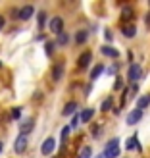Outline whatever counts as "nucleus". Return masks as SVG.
I'll use <instances>...</instances> for the list:
<instances>
[{
	"instance_id": "obj_1",
	"label": "nucleus",
	"mask_w": 150,
	"mask_h": 158,
	"mask_svg": "<svg viewBox=\"0 0 150 158\" xmlns=\"http://www.w3.org/2000/svg\"><path fill=\"white\" fill-rule=\"evenodd\" d=\"M104 158H117L120 156V139L114 137V139H110L106 147H104Z\"/></svg>"
},
{
	"instance_id": "obj_2",
	"label": "nucleus",
	"mask_w": 150,
	"mask_h": 158,
	"mask_svg": "<svg viewBox=\"0 0 150 158\" xmlns=\"http://www.w3.org/2000/svg\"><path fill=\"white\" fill-rule=\"evenodd\" d=\"M33 129H35V120H33V118H25V120L19 123V135H25L27 137Z\"/></svg>"
},
{
	"instance_id": "obj_3",
	"label": "nucleus",
	"mask_w": 150,
	"mask_h": 158,
	"mask_svg": "<svg viewBox=\"0 0 150 158\" xmlns=\"http://www.w3.org/2000/svg\"><path fill=\"white\" fill-rule=\"evenodd\" d=\"M140 75H143V68H140L139 64H131L129 66V72H127V79L135 83V81L140 79Z\"/></svg>"
},
{
	"instance_id": "obj_4",
	"label": "nucleus",
	"mask_w": 150,
	"mask_h": 158,
	"mask_svg": "<svg viewBox=\"0 0 150 158\" xmlns=\"http://www.w3.org/2000/svg\"><path fill=\"white\" fill-rule=\"evenodd\" d=\"M54 148H56V139H54V137H48V139H44V143H43V147H41V152H43L44 156H50V154L54 152Z\"/></svg>"
},
{
	"instance_id": "obj_5",
	"label": "nucleus",
	"mask_w": 150,
	"mask_h": 158,
	"mask_svg": "<svg viewBox=\"0 0 150 158\" xmlns=\"http://www.w3.org/2000/svg\"><path fill=\"white\" fill-rule=\"evenodd\" d=\"M25 148H27V137L25 135H18V139H15V143H14V152L15 154H23Z\"/></svg>"
},
{
	"instance_id": "obj_6",
	"label": "nucleus",
	"mask_w": 150,
	"mask_h": 158,
	"mask_svg": "<svg viewBox=\"0 0 150 158\" xmlns=\"http://www.w3.org/2000/svg\"><path fill=\"white\" fill-rule=\"evenodd\" d=\"M48 27H50V31L52 33H56V35H60V33H64V21H62V18H52L50 19V23H48Z\"/></svg>"
},
{
	"instance_id": "obj_7",
	"label": "nucleus",
	"mask_w": 150,
	"mask_h": 158,
	"mask_svg": "<svg viewBox=\"0 0 150 158\" xmlns=\"http://www.w3.org/2000/svg\"><path fill=\"white\" fill-rule=\"evenodd\" d=\"M140 120H143V110H139V108L131 110V112L127 114V125H135V123H139Z\"/></svg>"
},
{
	"instance_id": "obj_8",
	"label": "nucleus",
	"mask_w": 150,
	"mask_h": 158,
	"mask_svg": "<svg viewBox=\"0 0 150 158\" xmlns=\"http://www.w3.org/2000/svg\"><path fill=\"white\" fill-rule=\"evenodd\" d=\"M91 60H92V52H91V50H85V52L81 54V56H79V60H77V66L81 68V69H85V68H89Z\"/></svg>"
},
{
	"instance_id": "obj_9",
	"label": "nucleus",
	"mask_w": 150,
	"mask_h": 158,
	"mask_svg": "<svg viewBox=\"0 0 150 158\" xmlns=\"http://www.w3.org/2000/svg\"><path fill=\"white\" fill-rule=\"evenodd\" d=\"M100 52L104 54V56H108V58H120V50H116L114 46H110V44H102Z\"/></svg>"
},
{
	"instance_id": "obj_10",
	"label": "nucleus",
	"mask_w": 150,
	"mask_h": 158,
	"mask_svg": "<svg viewBox=\"0 0 150 158\" xmlns=\"http://www.w3.org/2000/svg\"><path fill=\"white\" fill-rule=\"evenodd\" d=\"M121 35H123L125 39H133V37H137V25H135V23L123 25V29H121Z\"/></svg>"
},
{
	"instance_id": "obj_11",
	"label": "nucleus",
	"mask_w": 150,
	"mask_h": 158,
	"mask_svg": "<svg viewBox=\"0 0 150 158\" xmlns=\"http://www.w3.org/2000/svg\"><path fill=\"white\" fill-rule=\"evenodd\" d=\"M35 14V8L31 6V4H27V6H23L21 10H19V19H23V21H27L31 15Z\"/></svg>"
},
{
	"instance_id": "obj_12",
	"label": "nucleus",
	"mask_w": 150,
	"mask_h": 158,
	"mask_svg": "<svg viewBox=\"0 0 150 158\" xmlns=\"http://www.w3.org/2000/svg\"><path fill=\"white\" fill-rule=\"evenodd\" d=\"M62 77H64V64H56L52 68V79L54 81H60Z\"/></svg>"
},
{
	"instance_id": "obj_13",
	"label": "nucleus",
	"mask_w": 150,
	"mask_h": 158,
	"mask_svg": "<svg viewBox=\"0 0 150 158\" xmlns=\"http://www.w3.org/2000/svg\"><path fill=\"white\" fill-rule=\"evenodd\" d=\"M79 116H81V123H89L92 120V116H94V108H85Z\"/></svg>"
},
{
	"instance_id": "obj_14",
	"label": "nucleus",
	"mask_w": 150,
	"mask_h": 158,
	"mask_svg": "<svg viewBox=\"0 0 150 158\" xmlns=\"http://www.w3.org/2000/svg\"><path fill=\"white\" fill-rule=\"evenodd\" d=\"M125 148H127V151H133V148H139V151H140V145H139L137 133H135V135H131V137L127 139V143H125Z\"/></svg>"
},
{
	"instance_id": "obj_15",
	"label": "nucleus",
	"mask_w": 150,
	"mask_h": 158,
	"mask_svg": "<svg viewBox=\"0 0 150 158\" xmlns=\"http://www.w3.org/2000/svg\"><path fill=\"white\" fill-rule=\"evenodd\" d=\"M87 39H89V31H87V29H81V31H77V33H75V43L77 44L87 43Z\"/></svg>"
},
{
	"instance_id": "obj_16",
	"label": "nucleus",
	"mask_w": 150,
	"mask_h": 158,
	"mask_svg": "<svg viewBox=\"0 0 150 158\" xmlns=\"http://www.w3.org/2000/svg\"><path fill=\"white\" fill-rule=\"evenodd\" d=\"M148 104H150V94L139 97V100H137V108L139 110H143V112H144V108H148Z\"/></svg>"
},
{
	"instance_id": "obj_17",
	"label": "nucleus",
	"mask_w": 150,
	"mask_h": 158,
	"mask_svg": "<svg viewBox=\"0 0 150 158\" xmlns=\"http://www.w3.org/2000/svg\"><path fill=\"white\" fill-rule=\"evenodd\" d=\"M112 108H114V98L106 97L104 100H102V104H100V110H102V112H110Z\"/></svg>"
},
{
	"instance_id": "obj_18",
	"label": "nucleus",
	"mask_w": 150,
	"mask_h": 158,
	"mask_svg": "<svg viewBox=\"0 0 150 158\" xmlns=\"http://www.w3.org/2000/svg\"><path fill=\"white\" fill-rule=\"evenodd\" d=\"M102 72H104V64H96L92 68V72H91V81H96Z\"/></svg>"
},
{
	"instance_id": "obj_19",
	"label": "nucleus",
	"mask_w": 150,
	"mask_h": 158,
	"mask_svg": "<svg viewBox=\"0 0 150 158\" xmlns=\"http://www.w3.org/2000/svg\"><path fill=\"white\" fill-rule=\"evenodd\" d=\"M75 110H77V102H67V104L64 106V110H62V114L64 116H71V114H75Z\"/></svg>"
},
{
	"instance_id": "obj_20",
	"label": "nucleus",
	"mask_w": 150,
	"mask_h": 158,
	"mask_svg": "<svg viewBox=\"0 0 150 158\" xmlns=\"http://www.w3.org/2000/svg\"><path fill=\"white\" fill-rule=\"evenodd\" d=\"M67 43H69V33H67V31H64V33L58 35L56 44H58V46H67Z\"/></svg>"
},
{
	"instance_id": "obj_21",
	"label": "nucleus",
	"mask_w": 150,
	"mask_h": 158,
	"mask_svg": "<svg viewBox=\"0 0 150 158\" xmlns=\"http://www.w3.org/2000/svg\"><path fill=\"white\" fill-rule=\"evenodd\" d=\"M133 14H135V12H133V8H131V6H125L123 10H121V19H123V21L133 19Z\"/></svg>"
},
{
	"instance_id": "obj_22",
	"label": "nucleus",
	"mask_w": 150,
	"mask_h": 158,
	"mask_svg": "<svg viewBox=\"0 0 150 158\" xmlns=\"http://www.w3.org/2000/svg\"><path fill=\"white\" fill-rule=\"evenodd\" d=\"M92 156V148L91 147H83L81 151H79V156L77 158H91Z\"/></svg>"
},
{
	"instance_id": "obj_23",
	"label": "nucleus",
	"mask_w": 150,
	"mask_h": 158,
	"mask_svg": "<svg viewBox=\"0 0 150 158\" xmlns=\"http://www.w3.org/2000/svg\"><path fill=\"white\" fill-rule=\"evenodd\" d=\"M54 46H56V43H52V41H46V43H44V52H46V56H52V54H54Z\"/></svg>"
},
{
	"instance_id": "obj_24",
	"label": "nucleus",
	"mask_w": 150,
	"mask_h": 158,
	"mask_svg": "<svg viewBox=\"0 0 150 158\" xmlns=\"http://www.w3.org/2000/svg\"><path fill=\"white\" fill-rule=\"evenodd\" d=\"M69 125H66V127H62V145L66 147V141H67V137H69Z\"/></svg>"
},
{
	"instance_id": "obj_25",
	"label": "nucleus",
	"mask_w": 150,
	"mask_h": 158,
	"mask_svg": "<svg viewBox=\"0 0 150 158\" xmlns=\"http://www.w3.org/2000/svg\"><path fill=\"white\" fill-rule=\"evenodd\" d=\"M44 23H46V12H39V27H44Z\"/></svg>"
},
{
	"instance_id": "obj_26",
	"label": "nucleus",
	"mask_w": 150,
	"mask_h": 158,
	"mask_svg": "<svg viewBox=\"0 0 150 158\" xmlns=\"http://www.w3.org/2000/svg\"><path fill=\"white\" fill-rule=\"evenodd\" d=\"M21 118V108H12V120H19Z\"/></svg>"
},
{
	"instance_id": "obj_27",
	"label": "nucleus",
	"mask_w": 150,
	"mask_h": 158,
	"mask_svg": "<svg viewBox=\"0 0 150 158\" xmlns=\"http://www.w3.org/2000/svg\"><path fill=\"white\" fill-rule=\"evenodd\" d=\"M121 87H123V79H121L120 75H117V79H116V85H114V91H120Z\"/></svg>"
},
{
	"instance_id": "obj_28",
	"label": "nucleus",
	"mask_w": 150,
	"mask_h": 158,
	"mask_svg": "<svg viewBox=\"0 0 150 158\" xmlns=\"http://www.w3.org/2000/svg\"><path fill=\"white\" fill-rule=\"evenodd\" d=\"M79 120H81V116L75 114V116H73V120H71V123H69V127H77V125H79Z\"/></svg>"
},
{
	"instance_id": "obj_29",
	"label": "nucleus",
	"mask_w": 150,
	"mask_h": 158,
	"mask_svg": "<svg viewBox=\"0 0 150 158\" xmlns=\"http://www.w3.org/2000/svg\"><path fill=\"white\" fill-rule=\"evenodd\" d=\"M104 37H106V41H112V39H114V35H112V31H110V29L104 31Z\"/></svg>"
},
{
	"instance_id": "obj_30",
	"label": "nucleus",
	"mask_w": 150,
	"mask_h": 158,
	"mask_svg": "<svg viewBox=\"0 0 150 158\" xmlns=\"http://www.w3.org/2000/svg\"><path fill=\"white\" fill-rule=\"evenodd\" d=\"M91 131H92V135L96 137L98 133H100V125H92V129H91Z\"/></svg>"
},
{
	"instance_id": "obj_31",
	"label": "nucleus",
	"mask_w": 150,
	"mask_h": 158,
	"mask_svg": "<svg viewBox=\"0 0 150 158\" xmlns=\"http://www.w3.org/2000/svg\"><path fill=\"white\" fill-rule=\"evenodd\" d=\"M4 25H6V19H4V15H0V31L4 29Z\"/></svg>"
},
{
	"instance_id": "obj_32",
	"label": "nucleus",
	"mask_w": 150,
	"mask_h": 158,
	"mask_svg": "<svg viewBox=\"0 0 150 158\" xmlns=\"http://www.w3.org/2000/svg\"><path fill=\"white\" fill-rule=\"evenodd\" d=\"M116 72H117V66H112V68H110V69H108V73H110V75H114Z\"/></svg>"
},
{
	"instance_id": "obj_33",
	"label": "nucleus",
	"mask_w": 150,
	"mask_h": 158,
	"mask_svg": "<svg viewBox=\"0 0 150 158\" xmlns=\"http://www.w3.org/2000/svg\"><path fill=\"white\" fill-rule=\"evenodd\" d=\"M144 23H146V25H148V27H150V12H148V14H146V18H144Z\"/></svg>"
},
{
	"instance_id": "obj_34",
	"label": "nucleus",
	"mask_w": 150,
	"mask_h": 158,
	"mask_svg": "<svg viewBox=\"0 0 150 158\" xmlns=\"http://www.w3.org/2000/svg\"><path fill=\"white\" fill-rule=\"evenodd\" d=\"M2 148H4V143H2V141H0V152H2Z\"/></svg>"
},
{
	"instance_id": "obj_35",
	"label": "nucleus",
	"mask_w": 150,
	"mask_h": 158,
	"mask_svg": "<svg viewBox=\"0 0 150 158\" xmlns=\"http://www.w3.org/2000/svg\"><path fill=\"white\" fill-rule=\"evenodd\" d=\"M96 158H104V154H100V156H96Z\"/></svg>"
},
{
	"instance_id": "obj_36",
	"label": "nucleus",
	"mask_w": 150,
	"mask_h": 158,
	"mask_svg": "<svg viewBox=\"0 0 150 158\" xmlns=\"http://www.w3.org/2000/svg\"><path fill=\"white\" fill-rule=\"evenodd\" d=\"M0 68H2V62H0Z\"/></svg>"
}]
</instances>
